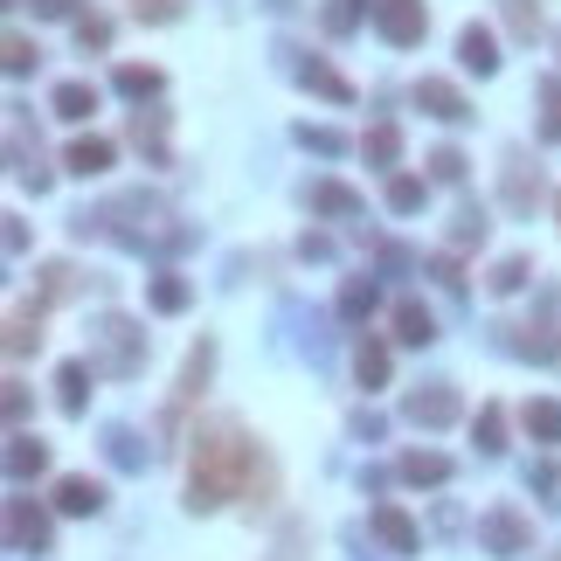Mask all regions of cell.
Returning <instances> with one entry per match:
<instances>
[{
  "label": "cell",
  "mask_w": 561,
  "mask_h": 561,
  "mask_svg": "<svg viewBox=\"0 0 561 561\" xmlns=\"http://www.w3.org/2000/svg\"><path fill=\"white\" fill-rule=\"evenodd\" d=\"M271 464L257 458V444L242 437V423L215 416L195 429V472H187V513H215L222 499H250L264 507L271 499Z\"/></svg>",
  "instance_id": "6da1fadb"
},
{
  "label": "cell",
  "mask_w": 561,
  "mask_h": 561,
  "mask_svg": "<svg viewBox=\"0 0 561 561\" xmlns=\"http://www.w3.org/2000/svg\"><path fill=\"white\" fill-rule=\"evenodd\" d=\"M90 367L98 374H139L146 367V333L133 326V320H119V312H111V320H98V333H90Z\"/></svg>",
  "instance_id": "7a4b0ae2"
},
{
  "label": "cell",
  "mask_w": 561,
  "mask_h": 561,
  "mask_svg": "<svg viewBox=\"0 0 561 561\" xmlns=\"http://www.w3.org/2000/svg\"><path fill=\"white\" fill-rule=\"evenodd\" d=\"M367 8H374V28H382L396 49H416L423 35H429V14H423V0H367Z\"/></svg>",
  "instance_id": "3957f363"
},
{
  "label": "cell",
  "mask_w": 561,
  "mask_h": 561,
  "mask_svg": "<svg viewBox=\"0 0 561 561\" xmlns=\"http://www.w3.org/2000/svg\"><path fill=\"white\" fill-rule=\"evenodd\" d=\"M478 540H485L493 554H534V527H527L513 507H493V513H485V520H478Z\"/></svg>",
  "instance_id": "277c9868"
},
{
  "label": "cell",
  "mask_w": 561,
  "mask_h": 561,
  "mask_svg": "<svg viewBox=\"0 0 561 561\" xmlns=\"http://www.w3.org/2000/svg\"><path fill=\"white\" fill-rule=\"evenodd\" d=\"M458 409H464V402H458L451 382H429V388H416V396L402 402V416L416 423V429H444V423H458Z\"/></svg>",
  "instance_id": "5b68a950"
},
{
  "label": "cell",
  "mask_w": 561,
  "mask_h": 561,
  "mask_svg": "<svg viewBox=\"0 0 561 561\" xmlns=\"http://www.w3.org/2000/svg\"><path fill=\"white\" fill-rule=\"evenodd\" d=\"M8 540L22 554H49V513L28 507V499H8Z\"/></svg>",
  "instance_id": "8992f818"
},
{
  "label": "cell",
  "mask_w": 561,
  "mask_h": 561,
  "mask_svg": "<svg viewBox=\"0 0 561 561\" xmlns=\"http://www.w3.org/2000/svg\"><path fill=\"white\" fill-rule=\"evenodd\" d=\"M367 527H374V540H382L388 554H416V548H423L416 520H409L402 507H374V513H367Z\"/></svg>",
  "instance_id": "52a82bcc"
},
{
  "label": "cell",
  "mask_w": 561,
  "mask_h": 561,
  "mask_svg": "<svg viewBox=\"0 0 561 561\" xmlns=\"http://www.w3.org/2000/svg\"><path fill=\"white\" fill-rule=\"evenodd\" d=\"M416 104L429 111V119H444V125H464V119H472L464 90H458V84H444V77H423V84H416Z\"/></svg>",
  "instance_id": "ba28073f"
},
{
  "label": "cell",
  "mask_w": 561,
  "mask_h": 561,
  "mask_svg": "<svg viewBox=\"0 0 561 561\" xmlns=\"http://www.w3.org/2000/svg\"><path fill=\"white\" fill-rule=\"evenodd\" d=\"M55 507L90 520V513H104V485L98 478H63V485H55Z\"/></svg>",
  "instance_id": "9c48e42d"
},
{
  "label": "cell",
  "mask_w": 561,
  "mask_h": 561,
  "mask_svg": "<svg viewBox=\"0 0 561 561\" xmlns=\"http://www.w3.org/2000/svg\"><path fill=\"white\" fill-rule=\"evenodd\" d=\"M209 374H215V340H201L195 353H187V367H180V396H174V409L195 402L201 388H209Z\"/></svg>",
  "instance_id": "30bf717a"
},
{
  "label": "cell",
  "mask_w": 561,
  "mask_h": 561,
  "mask_svg": "<svg viewBox=\"0 0 561 561\" xmlns=\"http://www.w3.org/2000/svg\"><path fill=\"white\" fill-rule=\"evenodd\" d=\"M396 340H402V347H429V340H437V320H429V306L402 298V306H396Z\"/></svg>",
  "instance_id": "8fae6325"
},
{
  "label": "cell",
  "mask_w": 561,
  "mask_h": 561,
  "mask_svg": "<svg viewBox=\"0 0 561 561\" xmlns=\"http://www.w3.org/2000/svg\"><path fill=\"white\" fill-rule=\"evenodd\" d=\"M458 55H464V70L493 77V70H499V42H493V28H464V35H458Z\"/></svg>",
  "instance_id": "7c38bea8"
},
{
  "label": "cell",
  "mask_w": 561,
  "mask_h": 561,
  "mask_svg": "<svg viewBox=\"0 0 561 561\" xmlns=\"http://www.w3.org/2000/svg\"><path fill=\"white\" fill-rule=\"evenodd\" d=\"M187 298H195V285H187L180 271H160L153 285H146V306L153 312H187Z\"/></svg>",
  "instance_id": "4fadbf2b"
},
{
  "label": "cell",
  "mask_w": 561,
  "mask_h": 561,
  "mask_svg": "<svg viewBox=\"0 0 561 561\" xmlns=\"http://www.w3.org/2000/svg\"><path fill=\"white\" fill-rule=\"evenodd\" d=\"M298 84L320 90V98H333V104H353V84L340 77V70H326V63H298Z\"/></svg>",
  "instance_id": "5bb4252c"
},
{
  "label": "cell",
  "mask_w": 561,
  "mask_h": 561,
  "mask_svg": "<svg viewBox=\"0 0 561 561\" xmlns=\"http://www.w3.org/2000/svg\"><path fill=\"white\" fill-rule=\"evenodd\" d=\"M90 374H98L90 361H63V367H55V388H63V409H70V416H84V396H90Z\"/></svg>",
  "instance_id": "9a60e30c"
},
{
  "label": "cell",
  "mask_w": 561,
  "mask_h": 561,
  "mask_svg": "<svg viewBox=\"0 0 561 561\" xmlns=\"http://www.w3.org/2000/svg\"><path fill=\"white\" fill-rule=\"evenodd\" d=\"M70 174H84V180H98L104 174V166H111V139H77V146H70Z\"/></svg>",
  "instance_id": "2e32d148"
},
{
  "label": "cell",
  "mask_w": 561,
  "mask_h": 561,
  "mask_svg": "<svg viewBox=\"0 0 561 561\" xmlns=\"http://www.w3.org/2000/svg\"><path fill=\"white\" fill-rule=\"evenodd\" d=\"M396 472H402L409 485H444V478H451V458H437V451H409Z\"/></svg>",
  "instance_id": "e0dca14e"
},
{
  "label": "cell",
  "mask_w": 561,
  "mask_h": 561,
  "mask_svg": "<svg viewBox=\"0 0 561 561\" xmlns=\"http://www.w3.org/2000/svg\"><path fill=\"white\" fill-rule=\"evenodd\" d=\"M520 423H527L534 444H561V402H527V409H520Z\"/></svg>",
  "instance_id": "ac0fdd59"
},
{
  "label": "cell",
  "mask_w": 561,
  "mask_h": 561,
  "mask_svg": "<svg viewBox=\"0 0 561 561\" xmlns=\"http://www.w3.org/2000/svg\"><path fill=\"white\" fill-rule=\"evenodd\" d=\"M49 464V444H35V437H14L8 444V478H35Z\"/></svg>",
  "instance_id": "d6986e66"
},
{
  "label": "cell",
  "mask_w": 561,
  "mask_h": 561,
  "mask_svg": "<svg viewBox=\"0 0 561 561\" xmlns=\"http://www.w3.org/2000/svg\"><path fill=\"white\" fill-rule=\"evenodd\" d=\"M374 298H382V291H374V277H347V285H340V320L361 326L367 312H374Z\"/></svg>",
  "instance_id": "ffe728a7"
},
{
  "label": "cell",
  "mask_w": 561,
  "mask_h": 561,
  "mask_svg": "<svg viewBox=\"0 0 561 561\" xmlns=\"http://www.w3.org/2000/svg\"><path fill=\"white\" fill-rule=\"evenodd\" d=\"M312 209H320V215H361V195L340 187V180H320V187H312Z\"/></svg>",
  "instance_id": "44dd1931"
},
{
  "label": "cell",
  "mask_w": 561,
  "mask_h": 561,
  "mask_svg": "<svg viewBox=\"0 0 561 561\" xmlns=\"http://www.w3.org/2000/svg\"><path fill=\"white\" fill-rule=\"evenodd\" d=\"M472 437H478V451H507V409L485 402L478 416H472Z\"/></svg>",
  "instance_id": "7402d4cb"
},
{
  "label": "cell",
  "mask_w": 561,
  "mask_h": 561,
  "mask_svg": "<svg viewBox=\"0 0 561 561\" xmlns=\"http://www.w3.org/2000/svg\"><path fill=\"white\" fill-rule=\"evenodd\" d=\"M353 374H361V388H382V382H388V347H382V340H361V353H353Z\"/></svg>",
  "instance_id": "603a6c76"
},
{
  "label": "cell",
  "mask_w": 561,
  "mask_h": 561,
  "mask_svg": "<svg viewBox=\"0 0 561 561\" xmlns=\"http://www.w3.org/2000/svg\"><path fill=\"white\" fill-rule=\"evenodd\" d=\"M119 90H125V98H139V104L160 98V70H153V63H125V70H119Z\"/></svg>",
  "instance_id": "cb8c5ba5"
},
{
  "label": "cell",
  "mask_w": 561,
  "mask_h": 561,
  "mask_svg": "<svg viewBox=\"0 0 561 561\" xmlns=\"http://www.w3.org/2000/svg\"><path fill=\"white\" fill-rule=\"evenodd\" d=\"M361 153H367L374 166H396V160H402V133H396V125H374V133L361 139Z\"/></svg>",
  "instance_id": "d4e9b609"
},
{
  "label": "cell",
  "mask_w": 561,
  "mask_h": 561,
  "mask_svg": "<svg viewBox=\"0 0 561 561\" xmlns=\"http://www.w3.org/2000/svg\"><path fill=\"white\" fill-rule=\"evenodd\" d=\"M35 340H42V306H22V312H14V320H8V353H28Z\"/></svg>",
  "instance_id": "484cf974"
},
{
  "label": "cell",
  "mask_w": 561,
  "mask_h": 561,
  "mask_svg": "<svg viewBox=\"0 0 561 561\" xmlns=\"http://www.w3.org/2000/svg\"><path fill=\"white\" fill-rule=\"evenodd\" d=\"M534 195H540V174H527V160H507V201L534 209Z\"/></svg>",
  "instance_id": "4316f807"
},
{
  "label": "cell",
  "mask_w": 561,
  "mask_h": 561,
  "mask_svg": "<svg viewBox=\"0 0 561 561\" xmlns=\"http://www.w3.org/2000/svg\"><path fill=\"white\" fill-rule=\"evenodd\" d=\"M104 451H111V464H119V472H139V464H146V451H139L133 429H104Z\"/></svg>",
  "instance_id": "83f0119b"
},
{
  "label": "cell",
  "mask_w": 561,
  "mask_h": 561,
  "mask_svg": "<svg viewBox=\"0 0 561 561\" xmlns=\"http://www.w3.org/2000/svg\"><path fill=\"white\" fill-rule=\"evenodd\" d=\"M55 111H63V119H90V111H98V90L90 84H55Z\"/></svg>",
  "instance_id": "f1b7e54d"
},
{
  "label": "cell",
  "mask_w": 561,
  "mask_h": 561,
  "mask_svg": "<svg viewBox=\"0 0 561 561\" xmlns=\"http://www.w3.org/2000/svg\"><path fill=\"white\" fill-rule=\"evenodd\" d=\"M298 146H312L320 160H340V153H347V139L333 133V125H298Z\"/></svg>",
  "instance_id": "f546056e"
},
{
  "label": "cell",
  "mask_w": 561,
  "mask_h": 561,
  "mask_svg": "<svg viewBox=\"0 0 561 561\" xmlns=\"http://www.w3.org/2000/svg\"><path fill=\"white\" fill-rule=\"evenodd\" d=\"M388 209H396V215H416V209H423V180H416V174H396V180H388Z\"/></svg>",
  "instance_id": "4dcf8cb0"
},
{
  "label": "cell",
  "mask_w": 561,
  "mask_h": 561,
  "mask_svg": "<svg viewBox=\"0 0 561 561\" xmlns=\"http://www.w3.org/2000/svg\"><path fill=\"white\" fill-rule=\"evenodd\" d=\"M361 14H374V8H361V0H326V28L333 35H353V28H361Z\"/></svg>",
  "instance_id": "1f68e13d"
},
{
  "label": "cell",
  "mask_w": 561,
  "mask_h": 561,
  "mask_svg": "<svg viewBox=\"0 0 561 561\" xmlns=\"http://www.w3.org/2000/svg\"><path fill=\"white\" fill-rule=\"evenodd\" d=\"M513 347H520V353H534V361H554V347H561V340H554V326H520V340H513Z\"/></svg>",
  "instance_id": "d6a6232c"
},
{
  "label": "cell",
  "mask_w": 561,
  "mask_h": 561,
  "mask_svg": "<svg viewBox=\"0 0 561 561\" xmlns=\"http://www.w3.org/2000/svg\"><path fill=\"white\" fill-rule=\"evenodd\" d=\"M540 104H548V119H540V139H561V77H540Z\"/></svg>",
  "instance_id": "836d02e7"
},
{
  "label": "cell",
  "mask_w": 561,
  "mask_h": 561,
  "mask_svg": "<svg viewBox=\"0 0 561 561\" xmlns=\"http://www.w3.org/2000/svg\"><path fill=\"white\" fill-rule=\"evenodd\" d=\"M485 285H493V291H520V285H527V257H499Z\"/></svg>",
  "instance_id": "e575fe53"
},
{
  "label": "cell",
  "mask_w": 561,
  "mask_h": 561,
  "mask_svg": "<svg viewBox=\"0 0 561 561\" xmlns=\"http://www.w3.org/2000/svg\"><path fill=\"white\" fill-rule=\"evenodd\" d=\"M429 174H437V180H464V153H458V146H437V153H429Z\"/></svg>",
  "instance_id": "d590c367"
},
{
  "label": "cell",
  "mask_w": 561,
  "mask_h": 561,
  "mask_svg": "<svg viewBox=\"0 0 561 561\" xmlns=\"http://www.w3.org/2000/svg\"><path fill=\"white\" fill-rule=\"evenodd\" d=\"M139 22H180V0H133Z\"/></svg>",
  "instance_id": "8d00e7d4"
},
{
  "label": "cell",
  "mask_w": 561,
  "mask_h": 561,
  "mask_svg": "<svg viewBox=\"0 0 561 561\" xmlns=\"http://www.w3.org/2000/svg\"><path fill=\"white\" fill-rule=\"evenodd\" d=\"M77 42H84V49H104V42H111V22H104V14H84V22H77Z\"/></svg>",
  "instance_id": "74e56055"
},
{
  "label": "cell",
  "mask_w": 561,
  "mask_h": 561,
  "mask_svg": "<svg viewBox=\"0 0 561 561\" xmlns=\"http://www.w3.org/2000/svg\"><path fill=\"white\" fill-rule=\"evenodd\" d=\"M42 291H49V298H70V291H77V271H70V264H49V271H42Z\"/></svg>",
  "instance_id": "f35d334b"
},
{
  "label": "cell",
  "mask_w": 561,
  "mask_h": 561,
  "mask_svg": "<svg viewBox=\"0 0 561 561\" xmlns=\"http://www.w3.org/2000/svg\"><path fill=\"white\" fill-rule=\"evenodd\" d=\"M8 70H14V77L35 70V42H28V35H8Z\"/></svg>",
  "instance_id": "ab89813d"
},
{
  "label": "cell",
  "mask_w": 561,
  "mask_h": 561,
  "mask_svg": "<svg viewBox=\"0 0 561 561\" xmlns=\"http://www.w3.org/2000/svg\"><path fill=\"white\" fill-rule=\"evenodd\" d=\"M458 242H485V215H478V209L458 215Z\"/></svg>",
  "instance_id": "60d3db41"
},
{
  "label": "cell",
  "mask_w": 561,
  "mask_h": 561,
  "mask_svg": "<svg viewBox=\"0 0 561 561\" xmlns=\"http://www.w3.org/2000/svg\"><path fill=\"white\" fill-rule=\"evenodd\" d=\"M527 485H534V493H554L561 472H554V464H527Z\"/></svg>",
  "instance_id": "b9f144b4"
},
{
  "label": "cell",
  "mask_w": 561,
  "mask_h": 561,
  "mask_svg": "<svg viewBox=\"0 0 561 561\" xmlns=\"http://www.w3.org/2000/svg\"><path fill=\"white\" fill-rule=\"evenodd\" d=\"M22 416H28V388L8 382V423H22Z\"/></svg>",
  "instance_id": "7bdbcfd3"
},
{
  "label": "cell",
  "mask_w": 561,
  "mask_h": 561,
  "mask_svg": "<svg viewBox=\"0 0 561 561\" xmlns=\"http://www.w3.org/2000/svg\"><path fill=\"white\" fill-rule=\"evenodd\" d=\"M28 250V229H22V215H8V257H22Z\"/></svg>",
  "instance_id": "ee69618b"
},
{
  "label": "cell",
  "mask_w": 561,
  "mask_h": 561,
  "mask_svg": "<svg viewBox=\"0 0 561 561\" xmlns=\"http://www.w3.org/2000/svg\"><path fill=\"white\" fill-rule=\"evenodd\" d=\"M77 0H35V14H70Z\"/></svg>",
  "instance_id": "f6af8a7d"
}]
</instances>
